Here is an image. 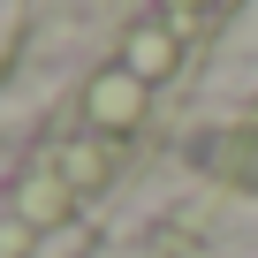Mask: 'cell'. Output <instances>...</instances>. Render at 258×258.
I'll return each mask as SVG.
<instances>
[{"mask_svg":"<svg viewBox=\"0 0 258 258\" xmlns=\"http://www.w3.org/2000/svg\"><path fill=\"white\" fill-rule=\"evenodd\" d=\"M137 114H145V76L106 69V76L91 84V121H99V129H129Z\"/></svg>","mask_w":258,"mask_h":258,"instance_id":"6da1fadb","label":"cell"},{"mask_svg":"<svg viewBox=\"0 0 258 258\" xmlns=\"http://www.w3.org/2000/svg\"><path fill=\"white\" fill-rule=\"evenodd\" d=\"M167 61H175V38H167L160 23H145L137 38H129V76H160Z\"/></svg>","mask_w":258,"mask_h":258,"instance_id":"7a4b0ae2","label":"cell"}]
</instances>
